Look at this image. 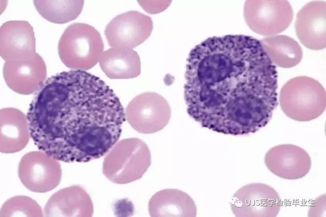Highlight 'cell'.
Returning <instances> with one entry per match:
<instances>
[{"label":"cell","mask_w":326,"mask_h":217,"mask_svg":"<svg viewBox=\"0 0 326 217\" xmlns=\"http://www.w3.org/2000/svg\"><path fill=\"white\" fill-rule=\"evenodd\" d=\"M277 78L276 66L257 39L208 38L187 59V112L201 127L219 133H255L268 124L278 105Z\"/></svg>","instance_id":"cell-1"},{"label":"cell","mask_w":326,"mask_h":217,"mask_svg":"<svg viewBox=\"0 0 326 217\" xmlns=\"http://www.w3.org/2000/svg\"><path fill=\"white\" fill-rule=\"evenodd\" d=\"M26 114L37 148L66 163L99 159L119 140L125 120L113 90L82 70L48 78L36 92Z\"/></svg>","instance_id":"cell-2"},{"label":"cell","mask_w":326,"mask_h":217,"mask_svg":"<svg viewBox=\"0 0 326 217\" xmlns=\"http://www.w3.org/2000/svg\"><path fill=\"white\" fill-rule=\"evenodd\" d=\"M279 103L284 114L298 121H308L321 115L326 107V94L317 80L308 76L290 79L282 86Z\"/></svg>","instance_id":"cell-3"},{"label":"cell","mask_w":326,"mask_h":217,"mask_svg":"<svg viewBox=\"0 0 326 217\" xmlns=\"http://www.w3.org/2000/svg\"><path fill=\"white\" fill-rule=\"evenodd\" d=\"M104 44L99 32L84 23L68 26L58 43L62 63L73 70L86 71L93 67L101 57Z\"/></svg>","instance_id":"cell-4"},{"label":"cell","mask_w":326,"mask_h":217,"mask_svg":"<svg viewBox=\"0 0 326 217\" xmlns=\"http://www.w3.org/2000/svg\"><path fill=\"white\" fill-rule=\"evenodd\" d=\"M151 157L147 144L131 138L117 142L105 157L102 172L112 182L126 184L140 179L151 165Z\"/></svg>","instance_id":"cell-5"},{"label":"cell","mask_w":326,"mask_h":217,"mask_svg":"<svg viewBox=\"0 0 326 217\" xmlns=\"http://www.w3.org/2000/svg\"><path fill=\"white\" fill-rule=\"evenodd\" d=\"M292 8L285 0H248L243 16L249 28L262 36H274L285 30L293 19Z\"/></svg>","instance_id":"cell-6"},{"label":"cell","mask_w":326,"mask_h":217,"mask_svg":"<svg viewBox=\"0 0 326 217\" xmlns=\"http://www.w3.org/2000/svg\"><path fill=\"white\" fill-rule=\"evenodd\" d=\"M125 118L132 128L142 134H152L168 123L171 111L168 101L160 95L146 92L135 97L128 104Z\"/></svg>","instance_id":"cell-7"},{"label":"cell","mask_w":326,"mask_h":217,"mask_svg":"<svg viewBox=\"0 0 326 217\" xmlns=\"http://www.w3.org/2000/svg\"><path fill=\"white\" fill-rule=\"evenodd\" d=\"M22 184L35 193H46L60 184L62 169L58 160L42 150L32 151L23 156L18 167Z\"/></svg>","instance_id":"cell-8"},{"label":"cell","mask_w":326,"mask_h":217,"mask_svg":"<svg viewBox=\"0 0 326 217\" xmlns=\"http://www.w3.org/2000/svg\"><path fill=\"white\" fill-rule=\"evenodd\" d=\"M281 206L278 193L262 183L242 187L234 193L230 201L231 210L237 217H275Z\"/></svg>","instance_id":"cell-9"},{"label":"cell","mask_w":326,"mask_h":217,"mask_svg":"<svg viewBox=\"0 0 326 217\" xmlns=\"http://www.w3.org/2000/svg\"><path fill=\"white\" fill-rule=\"evenodd\" d=\"M152 29L151 17L137 11H130L112 19L106 26L104 34L112 48L132 49L149 37Z\"/></svg>","instance_id":"cell-10"},{"label":"cell","mask_w":326,"mask_h":217,"mask_svg":"<svg viewBox=\"0 0 326 217\" xmlns=\"http://www.w3.org/2000/svg\"><path fill=\"white\" fill-rule=\"evenodd\" d=\"M3 76L8 86L21 95L37 92L46 80L47 69L42 57L38 53L29 58L6 61Z\"/></svg>","instance_id":"cell-11"},{"label":"cell","mask_w":326,"mask_h":217,"mask_svg":"<svg viewBox=\"0 0 326 217\" xmlns=\"http://www.w3.org/2000/svg\"><path fill=\"white\" fill-rule=\"evenodd\" d=\"M264 163L272 173L289 180L304 177L311 167V160L308 152L302 147L290 144L270 148L265 154Z\"/></svg>","instance_id":"cell-12"},{"label":"cell","mask_w":326,"mask_h":217,"mask_svg":"<svg viewBox=\"0 0 326 217\" xmlns=\"http://www.w3.org/2000/svg\"><path fill=\"white\" fill-rule=\"evenodd\" d=\"M33 28L24 20H11L0 27V54L5 61L27 59L36 54Z\"/></svg>","instance_id":"cell-13"},{"label":"cell","mask_w":326,"mask_h":217,"mask_svg":"<svg viewBox=\"0 0 326 217\" xmlns=\"http://www.w3.org/2000/svg\"><path fill=\"white\" fill-rule=\"evenodd\" d=\"M295 32L303 45L311 50H321L326 46V3L311 1L297 14Z\"/></svg>","instance_id":"cell-14"},{"label":"cell","mask_w":326,"mask_h":217,"mask_svg":"<svg viewBox=\"0 0 326 217\" xmlns=\"http://www.w3.org/2000/svg\"><path fill=\"white\" fill-rule=\"evenodd\" d=\"M93 205L87 192L81 187L63 188L52 195L44 208L46 216H91Z\"/></svg>","instance_id":"cell-15"},{"label":"cell","mask_w":326,"mask_h":217,"mask_svg":"<svg viewBox=\"0 0 326 217\" xmlns=\"http://www.w3.org/2000/svg\"><path fill=\"white\" fill-rule=\"evenodd\" d=\"M31 137L27 116L20 110L8 107L0 110V150L13 153L23 149Z\"/></svg>","instance_id":"cell-16"},{"label":"cell","mask_w":326,"mask_h":217,"mask_svg":"<svg viewBox=\"0 0 326 217\" xmlns=\"http://www.w3.org/2000/svg\"><path fill=\"white\" fill-rule=\"evenodd\" d=\"M151 216L195 217L196 205L186 193L177 189H165L156 192L149 201Z\"/></svg>","instance_id":"cell-17"},{"label":"cell","mask_w":326,"mask_h":217,"mask_svg":"<svg viewBox=\"0 0 326 217\" xmlns=\"http://www.w3.org/2000/svg\"><path fill=\"white\" fill-rule=\"evenodd\" d=\"M100 67L110 79H130L141 73V61L132 49L111 48L103 52L99 60Z\"/></svg>","instance_id":"cell-18"},{"label":"cell","mask_w":326,"mask_h":217,"mask_svg":"<svg viewBox=\"0 0 326 217\" xmlns=\"http://www.w3.org/2000/svg\"><path fill=\"white\" fill-rule=\"evenodd\" d=\"M261 44L271 62L283 68L298 65L303 50L297 41L286 35H276L262 39Z\"/></svg>","instance_id":"cell-19"},{"label":"cell","mask_w":326,"mask_h":217,"mask_svg":"<svg viewBox=\"0 0 326 217\" xmlns=\"http://www.w3.org/2000/svg\"><path fill=\"white\" fill-rule=\"evenodd\" d=\"M38 12L47 20L58 24L76 19L80 14L84 1H34Z\"/></svg>","instance_id":"cell-20"},{"label":"cell","mask_w":326,"mask_h":217,"mask_svg":"<svg viewBox=\"0 0 326 217\" xmlns=\"http://www.w3.org/2000/svg\"><path fill=\"white\" fill-rule=\"evenodd\" d=\"M39 204L27 196L18 195L7 200L1 207V217L43 216Z\"/></svg>","instance_id":"cell-21"},{"label":"cell","mask_w":326,"mask_h":217,"mask_svg":"<svg viewBox=\"0 0 326 217\" xmlns=\"http://www.w3.org/2000/svg\"><path fill=\"white\" fill-rule=\"evenodd\" d=\"M114 211L117 216H130L133 214L134 208L133 203L129 200L123 198L115 203Z\"/></svg>","instance_id":"cell-22"}]
</instances>
